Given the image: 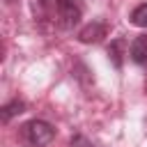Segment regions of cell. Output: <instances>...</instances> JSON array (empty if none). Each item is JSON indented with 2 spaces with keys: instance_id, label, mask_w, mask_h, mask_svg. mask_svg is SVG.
I'll use <instances>...</instances> for the list:
<instances>
[{
  "instance_id": "obj_1",
  "label": "cell",
  "mask_w": 147,
  "mask_h": 147,
  "mask_svg": "<svg viewBox=\"0 0 147 147\" xmlns=\"http://www.w3.org/2000/svg\"><path fill=\"white\" fill-rule=\"evenodd\" d=\"M55 138V126L46 119H30L21 126V140L25 147H46Z\"/></svg>"
},
{
  "instance_id": "obj_2",
  "label": "cell",
  "mask_w": 147,
  "mask_h": 147,
  "mask_svg": "<svg viewBox=\"0 0 147 147\" xmlns=\"http://www.w3.org/2000/svg\"><path fill=\"white\" fill-rule=\"evenodd\" d=\"M53 5H55V16H57L60 28L74 30V28L80 23L83 7H80L78 0H53Z\"/></svg>"
},
{
  "instance_id": "obj_3",
  "label": "cell",
  "mask_w": 147,
  "mask_h": 147,
  "mask_svg": "<svg viewBox=\"0 0 147 147\" xmlns=\"http://www.w3.org/2000/svg\"><path fill=\"white\" fill-rule=\"evenodd\" d=\"M106 34H108V25L103 21H92L78 32V41L80 44H99Z\"/></svg>"
},
{
  "instance_id": "obj_4",
  "label": "cell",
  "mask_w": 147,
  "mask_h": 147,
  "mask_svg": "<svg viewBox=\"0 0 147 147\" xmlns=\"http://www.w3.org/2000/svg\"><path fill=\"white\" fill-rule=\"evenodd\" d=\"M129 55H131V60H133L138 67L147 69V34H140V37H136V39L131 41Z\"/></svg>"
},
{
  "instance_id": "obj_5",
  "label": "cell",
  "mask_w": 147,
  "mask_h": 147,
  "mask_svg": "<svg viewBox=\"0 0 147 147\" xmlns=\"http://www.w3.org/2000/svg\"><path fill=\"white\" fill-rule=\"evenodd\" d=\"M124 55H129V53H126V39H124V37L113 39V41H110V46H108V57H110V62H113L117 69H122Z\"/></svg>"
},
{
  "instance_id": "obj_6",
  "label": "cell",
  "mask_w": 147,
  "mask_h": 147,
  "mask_svg": "<svg viewBox=\"0 0 147 147\" xmlns=\"http://www.w3.org/2000/svg\"><path fill=\"white\" fill-rule=\"evenodd\" d=\"M23 110H25V103H23V101H18V99H14V101H9V103H5V106H2V110H0V117H2V122L7 124L11 117L21 115Z\"/></svg>"
},
{
  "instance_id": "obj_7",
  "label": "cell",
  "mask_w": 147,
  "mask_h": 147,
  "mask_svg": "<svg viewBox=\"0 0 147 147\" xmlns=\"http://www.w3.org/2000/svg\"><path fill=\"white\" fill-rule=\"evenodd\" d=\"M129 21H131V25H136V28H147V2L136 5V7L131 9V14H129Z\"/></svg>"
},
{
  "instance_id": "obj_8",
  "label": "cell",
  "mask_w": 147,
  "mask_h": 147,
  "mask_svg": "<svg viewBox=\"0 0 147 147\" xmlns=\"http://www.w3.org/2000/svg\"><path fill=\"white\" fill-rule=\"evenodd\" d=\"M32 14H34V21H44L46 18V0H32Z\"/></svg>"
},
{
  "instance_id": "obj_9",
  "label": "cell",
  "mask_w": 147,
  "mask_h": 147,
  "mask_svg": "<svg viewBox=\"0 0 147 147\" xmlns=\"http://www.w3.org/2000/svg\"><path fill=\"white\" fill-rule=\"evenodd\" d=\"M69 147H94L85 136H80V133H76V136H71V140H69Z\"/></svg>"
}]
</instances>
